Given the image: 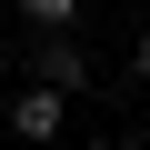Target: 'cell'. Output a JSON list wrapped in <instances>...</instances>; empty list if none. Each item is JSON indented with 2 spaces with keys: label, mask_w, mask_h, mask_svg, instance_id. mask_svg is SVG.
Wrapping results in <instances>:
<instances>
[{
  "label": "cell",
  "mask_w": 150,
  "mask_h": 150,
  "mask_svg": "<svg viewBox=\"0 0 150 150\" xmlns=\"http://www.w3.org/2000/svg\"><path fill=\"white\" fill-rule=\"evenodd\" d=\"M30 80H50V90H70V100H80V90H90V50H80V40H70V20L30 40Z\"/></svg>",
  "instance_id": "6da1fadb"
},
{
  "label": "cell",
  "mask_w": 150,
  "mask_h": 150,
  "mask_svg": "<svg viewBox=\"0 0 150 150\" xmlns=\"http://www.w3.org/2000/svg\"><path fill=\"white\" fill-rule=\"evenodd\" d=\"M60 120H70V90H50V80H30V90H10V140H60Z\"/></svg>",
  "instance_id": "7a4b0ae2"
},
{
  "label": "cell",
  "mask_w": 150,
  "mask_h": 150,
  "mask_svg": "<svg viewBox=\"0 0 150 150\" xmlns=\"http://www.w3.org/2000/svg\"><path fill=\"white\" fill-rule=\"evenodd\" d=\"M20 20L30 30H60V20H80V0H20Z\"/></svg>",
  "instance_id": "3957f363"
},
{
  "label": "cell",
  "mask_w": 150,
  "mask_h": 150,
  "mask_svg": "<svg viewBox=\"0 0 150 150\" xmlns=\"http://www.w3.org/2000/svg\"><path fill=\"white\" fill-rule=\"evenodd\" d=\"M140 80H150V20H140Z\"/></svg>",
  "instance_id": "277c9868"
}]
</instances>
